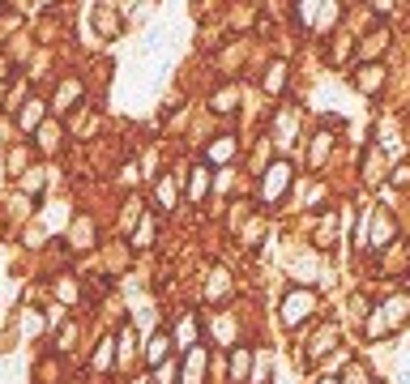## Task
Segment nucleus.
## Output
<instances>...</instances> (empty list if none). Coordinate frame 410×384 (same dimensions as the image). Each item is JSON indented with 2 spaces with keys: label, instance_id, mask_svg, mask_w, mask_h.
<instances>
[{
  "label": "nucleus",
  "instance_id": "30",
  "mask_svg": "<svg viewBox=\"0 0 410 384\" xmlns=\"http://www.w3.org/2000/svg\"><path fill=\"white\" fill-rule=\"evenodd\" d=\"M321 384H338V380H321Z\"/></svg>",
  "mask_w": 410,
  "mask_h": 384
},
{
  "label": "nucleus",
  "instance_id": "5",
  "mask_svg": "<svg viewBox=\"0 0 410 384\" xmlns=\"http://www.w3.org/2000/svg\"><path fill=\"white\" fill-rule=\"evenodd\" d=\"M312 307H317V295H312V291H303V286H295V291L282 299V324H286V329H295L308 312H312Z\"/></svg>",
  "mask_w": 410,
  "mask_h": 384
},
{
  "label": "nucleus",
  "instance_id": "21",
  "mask_svg": "<svg viewBox=\"0 0 410 384\" xmlns=\"http://www.w3.org/2000/svg\"><path fill=\"white\" fill-rule=\"evenodd\" d=\"M235 102H239V86H227V90H218V94L210 98V107H214V112H231Z\"/></svg>",
  "mask_w": 410,
  "mask_h": 384
},
{
  "label": "nucleus",
  "instance_id": "25",
  "mask_svg": "<svg viewBox=\"0 0 410 384\" xmlns=\"http://www.w3.org/2000/svg\"><path fill=\"white\" fill-rule=\"evenodd\" d=\"M133 244H137V248H150V244H154V218H141V231L133 235Z\"/></svg>",
  "mask_w": 410,
  "mask_h": 384
},
{
  "label": "nucleus",
  "instance_id": "28",
  "mask_svg": "<svg viewBox=\"0 0 410 384\" xmlns=\"http://www.w3.org/2000/svg\"><path fill=\"white\" fill-rule=\"evenodd\" d=\"M346 384H368V376L359 371V367H346Z\"/></svg>",
  "mask_w": 410,
  "mask_h": 384
},
{
  "label": "nucleus",
  "instance_id": "12",
  "mask_svg": "<svg viewBox=\"0 0 410 384\" xmlns=\"http://www.w3.org/2000/svg\"><path fill=\"white\" fill-rule=\"evenodd\" d=\"M235 158V137H218L210 150H205V167H227Z\"/></svg>",
  "mask_w": 410,
  "mask_h": 384
},
{
  "label": "nucleus",
  "instance_id": "15",
  "mask_svg": "<svg viewBox=\"0 0 410 384\" xmlns=\"http://www.w3.org/2000/svg\"><path fill=\"white\" fill-rule=\"evenodd\" d=\"M286 73H291V65L278 56V60L265 69V90H270V94H282V90H286Z\"/></svg>",
  "mask_w": 410,
  "mask_h": 384
},
{
  "label": "nucleus",
  "instance_id": "26",
  "mask_svg": "<svg viewBox=\"0 0 410 384\" xmlns=\"http://www.w3.org/2000/svg\"><path fill=\"white\" fill-rule=\"evenodd\" d=\"M346 56H350V39L342 34V39H333V56H329V60H333V65H342Z\"/></svg>",
  "mask_w": 410,
  "mask_h": 384
},
{
  "label": "nucleus",
  "instance_id": "22",
  "mask_svg": "<svg viewBox=\"0 0 410 384\" xmlns=\"http://www.w3.org/2000/svg\"><path fill=\"white\" fill-rule=\"evenodd\" d=\"M295 120H299L295 107H286V112L278 116V141H291V137H295Z\"/></svg>",
  "mask_w": 410,
  "mask_h": 384
},
{
  "label": "nucleus",
  "instance_id": "3",
  "mask_svg": "<svg viewBox=\"0 0 410 384\" xmlns=\"http://www.w3.org/2000/svg\"><path fill=\"white\" fill-rule=\"evenodd\" d=\"M295 13H299L308 34H325L333 26V18L342 13V5H295Z\"/></svg>",
  "mask_w": 410,
  "mask_h": 384
},
{
  "label": "nucleus",
  "instance_id": "11",
  "mask_svg": "<svg viewBox=\"0 0 410 384\" xmlns=\"http://www.w3.org/2000/svg\"><path fill=\"white\" fill-rule=\"evenodd\" d=\"M205 299H210V303H227V299H231V273H227L223 265L210 273V286H205Z\"/></svg>",
  "mask_w": 410,
  "mask_h": 384
},
{
  "label": "nucleus",
  "instance_id": "1",
  "mask_svg": "<svg viewBox=\"0 0 410 384\" xmlns=\"http://www.w3.org/2000/svg\"><path fill=\"white\" fill-rule=\"evenodd\" d=\"M406 320H410V295H393V299H385L368 316V333L372 338H389V333H397Z\"/></svg>",
  "mask_w": 410,
  "mask_h": 384
},
{
  "label": "nucleus",
  "instance_id": "20",
  "mask_svg": "<svg viewBox=\"0 0 410 384\" xmlns=\"http://www.w3.org/2000/svg\"><path fill=\"white\" fill-rule=\"evenodd\" d=\"M56 299H60V303H77V299H81V282H77V278H60V282H56Z\"/></svg>",
  "mask_w": 410,
  "mask_h": 384
},
{
  "label": "nucleus",
  "instance_id": "18",
  "mask_svg": "<svg viewBox=\"0 0 410 384\" xmlns=\"http://www.w3.org/2000/svg\"><path fill=\"white\" fill-rule=\"evenodd\" d=\"M159 205H163V209H176V205H180V184H176V176H163V180H159Z\"/></svg>",
  "mask_w": 410,
  "mask_h": 384
},
{
  "label": "nucleus",
  "instance_id": "16",
  "mask_svg": "<svg viewBox=\"0 0 410 384\" xmlns=\"http://www.w3.org/2000/svg\"><path fill=\"white\" fill-rule=\"evenodd\" d=\"M73 102H81V81H60V90H56V98H51V107H56V112H69Z\"/></svg>",
  "mask_w": 410,
  "mask_h": 384
},
{
  "label": "nucleus",
  "instance_id": "29",
  "mask_svg": "<svg viewBox=\"0 0 410 384\" xmlns=\"http://www.w3.org/2000/svg\"><path fill=\"white\" fill-rule=\"evenodd\" d=\"M133 384H150V380H133Z\"/></svg>",
  "mask_w": 410,
  "mask_h": 384
},
{
  "label": "nucleus",
  "instance_id": "2",
  "mask_svg": "<svg viewBox=\"0 0 410 384\" xmlns=\"http://www.w3.org/2000/svg\"><path fill=\"white\" fill-rule=\"evenodd\" d=\"M291 176H295V167H291L286 158L270 162L265 176H261V201H265V205H278V201L286 197V188H291Z\"/></svg>",
  "mask_w": 410,
  "mask_h": 384
},
{
  "label": "nucleus",
  "instance_id": "27",
  "mask_svg": "<svg viewBox=\"0 0 410 384\" xmlns=\"http://www.w3.org/2000/svg\"><path fill=\"white\" fill-rule=\"evenodd\" d=\"M154 371H159V384H171V380H176V376H180V371H176V363H171V359H167V363H159V367H154Z\"/></svg>",
  "mask_w": 410,
  "mask_h": 384
},
{
  "label": "nucleus",
  "instance_id": "7",
  "mask_svg": "<svg viewBox=\"0 0 410 384\" xmlns=\"http://www.w3.org/2000/svg\"><path fill=\"white\" fill-rule=\"evenodd\" d=\"M393 43V34H389V26H381L376 34H368L364 43H359V56H364L368 65H376V56H385V47Z\"/></svg>",
  "mask_w": 410,
  "mask_h": 384
},
{
  "label": "nucleus",
  "instance_id": "6",
  "mask_svg": "<svg viewBox=\"0 0 410 384\" xmlns=\"http://www.w3.org/2000/svg\"><path fill=\"white\" fill-rule=\"evenodd\" d=\"M94 30H98L102 39H116V34L124 30L120 9H112V5H98V9H94Z\"/></svg>",
  "mask_w": 410,
  "mask_h": 384
},
{
  "label": "nucleus",
  "instance_id": "14",
  "mask_svg": "<svg viewBox=\"0 0 410 384\" xmlns=\"http://www.w3.org/2000/svg\"><path fill=\"white\" fill-rule=\"evenodd\" d=\"M167 350H171V333H154L150 346H145V363H150V367L167 363Z\"/></svg>",
  "mask_w": 410,
  "mask_h": 384
},
{
  "label": "nucleus",
  "instance_id": "24",
  "mask_svg": "<svg viewBox=\"0 0 410 384\" xmlns=\"http://www.w3.org/2000/svg\"><path fill=\"white\" fill-rule=\"evenodd\" d=\"M248 359H252L248 350H235V355H231V376H235V380H244V376H248V367H252Z\"/></svg>",
  "mask_w": 410,
  "mask_h": 384
},
{
  "label": "nucleus",
  "instance_id": "13",
  "mask_svg": "<svg viewBox=\"0 0 410 384\" xmlns=\"http://www.w3.org/2000/svg\"><path fill=\"white\" fill-rule=\"evenodd\" d=\"M205 346H192L188 355H184V384H201V376H205Z\"/></svg>",
  "mask_w": 410,
  "mask_h": 384
},
{
  "label": "nucleus",
  "instance_id": "17",
  "mask_svg": "<svg viewBox=\"0 0 410 384\" xmlns=\"http://www.w3.org/2000/svg\"><path fill=\"white\" fill-rule=\"evenodd\" d=\"M116 367V338H102L94 346V371H112Z\"/></svg>",
  "mask_w": 410,
  "mask_h": 384
},
{
  "label": "nucleus",
  "instance_id": "8",
  "mask_svg": "<svg viewBox=\"0 0 410 384\" xmlns=\"http://www.w3.org/2000/svg\"><path fill=\"white\" fill-rule=\"evenodd\" d=\"M210 188H214L210 167H205V162H197L192 176H188V201H205V197H210Z\"/></svg>",
  "mask_w": 410,
  "mask_h": 384
},
{
  "label": "nucleus",
  "instance_id": "23",
  "mask_svg": "<svg viewBox=\"0 0 410 384\" xmlns=\"http://www.w3.org/2000/svg\"><path fill=\"white\" fill-rule=\"evenodd\" d=\"M329 145H333V133L325 128V133L317 137V145H312V162H325V158H329Z\"/></svg>",
  "mask_w": 410,
  "mask_h": 384
},
{
  "label": "nucleus",
  "instance_id": "9",
  "mask_svg": "<svg viewBox=\"0 0 410 384\" xmlns=\"http://www.w3.org/2000/svg\"><path fill=\"white\" fill-rule=\"evenodd\" d=\"M381 86H385V65H364L355 73V90L359 94H376Z\"/></svg>",
  "mask_w": 410,
  "mask_h": 384
},
{
  "label": "nucleus",
  "instance_id": "4",
  "mask_svg": "<svg viewBox=\"0 0 410 384\" xmlns=\"http://www.w3.org/2000/svg\"><path fill=\"white\" fill-rule=\"evenodd\" d=\"M364 223H368V244L372 248H385V244H393V235H397V227H393V213L389 209H368V218H364Z\"/></svg>",
  "mask_w": 410,
  "mask_h": 384
},
{
  "label": "nucleus",
  "instance_id": "10",
  "mask_svg": "<svg viewBox=\"0 0 410 384\" xmlns=\"http://www.w3.org/2000/svg\"><path fill=\"white\" fill-rule=\"evenodd\" d=\"M43 116H47V102H43V98H30V102L22 107V116H18V128H22V133H39V128H43Z\"/></svg>",
  "mask_w": 410,
  "mask_h": 384
},
{
  "label": "nucleus",
  "instance_id": "19",
  "mask_svg": "<svg viewBox=\"0 0 410 384\" xmlns=\"http://www.w3.org/2000/svg\"><path fill=\"white\" fill-rule=\"evenodd\" d=\"M69 244H73V248H90V244H94V227H90V218H77V223H73Z\"/></svg>",
  "mask_w": 410,
  "mask_h": 384
}]
</instances>
